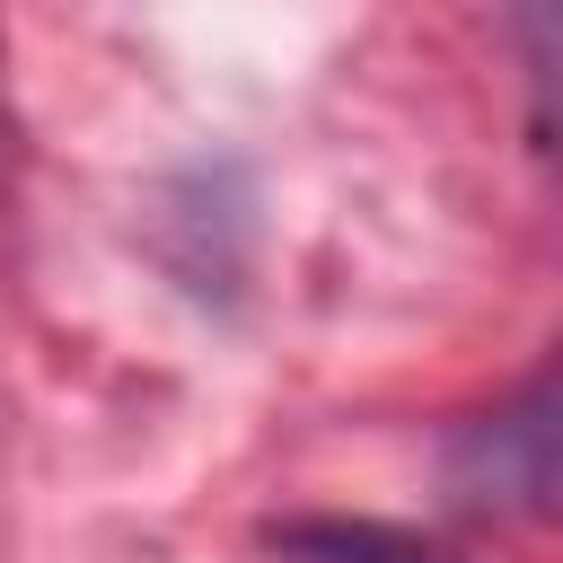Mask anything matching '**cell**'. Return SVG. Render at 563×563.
I'll use <instances>...</instances> for the list:
<instances>
[{"mask_svg": "<svg viewBox=\"0 0 563 563\" xmlns=\"http://www.w3.org/2000/svg\"><path fill=\"white\" fill-rule=\"evenodd\" d=\"M290 554H308V563H440L387 528H290Z\"/></svg>", "mask_w": 563, "mask_h": 563, "instance_id": "1", "label": "cell"}]
</instances>
